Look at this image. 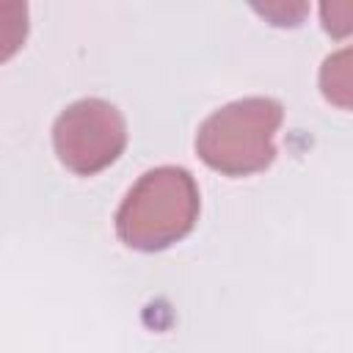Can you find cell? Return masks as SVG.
Wrapping results in <instances>:
<instances>
[{
    "label": "cell",
    "mask_w": 353,
    "mask_h": 353,
    "mask_svg": "<svg viewBox=\"0 0 353 353\" xmlns=\"http://www.w3.org/2000/svg\"><path fill=\"white\" fill-rule=\"evenodd\" d=\"M52 146L69 171L80 176L99 174L124 152L127 121L113 102L83 97L58 113L52 124Z\"/></svg>",
    "instance_id": "cell-3"
},
{
    "label": "cell",
    "mask_w": 353,
    "mask_h": 353,
    "mask_svg": "<svg viewBox=\"0 0 353 353\" xmlns=\"http://www.w3.org/2000/svg\"><path fill=\"white\" fill-rule=\"evenodd\" d=\"M317 83H320V94L331 105L353 110V44L325 55Z\"/></svg>",
    "instance_id": "cell-4"
},
{
    "label": "cell",
    "mask_w": 353,
    "mask_h": 353,
    "mask_svg": "<svg viewBox=\"0 0 353 353\" xmlns=\"http://www.w3.org/2000/svg\"><path fill=\"white\" fill-rule=\"evenodd\" d=\"M201 196L182 165H157L138 176L116 210V234L135 251H165L188 237L199 221Z\"/></svg>",
    "instance_id": "cell-1"
},
{
    "label": "cell",
    "mask_w": 353,
    "mask_h": 353,
    "mask_svg": "<svg viewBox=\"0 0 353 353\" xmlns=\"http://www.w3.org/2000/svg\"><path fill=\"white\" fill-rule=\"evenodd\" d=\"M284 108L273 97H243L212 110L196 132V154L223 176H248L276 160Z\"/></svg>",
    "instance_id": "cell-2"
},
{
    "label": "cell",
    "mask_w": 353,
    "mask_h": 353,
    "mask_svg": "<svg viewBox=\"0 0 353 353\" xmlns=\"http://www.w3.org/2000/svg\"><path fill=\"white\" fill-rule=\"evenodd\" d=\"M320 19L331 36L342 39V36L353 33V3H323Z\"/></svg>",
    "instance_id": "cell-5"
}]
</instances>
